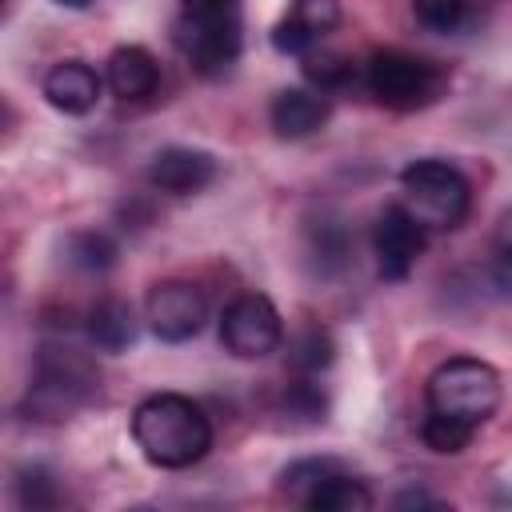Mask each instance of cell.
Masks as SVG:
<instances>
[{"label":"cell","instance_id":"44dd1931","mask_svg":"<svg viewBox=\"0 0 512 512\" xmlns=\"http://www.w3.org/2000/svg\"><path fill=\"white\" fill-rule=\"evenodd\" d=\"M292 364L300 372H320L332 364V336L324 328H308L296 344H292Z\"/></svg>","mask_w":512,"mask_h":512},{"label":"cell","instance_id":"5b68a950","mask_svg":"<svg viewBox=\"0 0 512 512\" xmlns=\"http://www.w3.org/2000/svg\"><path fill=\"white\" fill-rule=\"evenodd\" d=\"M364 84L384 108L416 112L444 96L448 72H444V64H436L428 56H416L404 48H380L364 64Z\"/></svg>","mask_w":512,"mask_h":512},{"label":"cell","instance_id":"d6986e66","mask_svg":"<svg viewBox=\"0 0 512 512\" xmlns=\"http://www.w3.org/2000/svg\"><path fill=\"white\" fill-rule=\"evenodd\" d=\"M472 436H476L472 424L452 420V416H440V412H424V420H420V440H424L432 452H440V456L464 452V448L472 444Z\"/></svg>","mask_w":512,"mask_h":512},{"label":"cell","instance_id":"484cf974","mask_svg":"<svg viewBox=\"0 0 512 512\" xmlns=\"http://www.w3.org/2000/svg\"><path fill=\"white\" fill-rule=\"evenodd\" d=\"M428 504H436L428 492H400L396 496V508H428Z\"/></svg>","mask_w":512,"mask_h":512},{"label":"cell","instance_id":"ac0fdd59","mask_svg":"<svg viewBox=\"0 0 512 512\" xmlns=\"http://www.w3.org/2000/svg\"><path fill=\"white\" fill-rule=\"evenodd\" d=\"M340 472V464L332 456H304V460H292L284 472H280V492H288L292 500L308 504V496L332 476Z\"/></svg>","mask_w":512,"mask_h":512},{"label":"cell","instance_id":"5bb4252c","mask_svg":"<svg viewBox=\"0 0 512 512\" xmlns=\"http://www.w3.org/2000/svg\"><path fill=\"white\" fill-rule=\"evenodd\" d=\"M104 84H108L112 96H120V100H144V96H152L156 84H160V64H156V56H152L148 48H140V44H120V48L108 56V64H104Z\"/></svg>","mask_w":512,"mask_h":512},{"label":"cell","instance_id":"8fae6325","mask_svg":"<svg viewBox=\"0 0 512 512\" xmlns=\"http://www.w3.org/2000/svg\"><path fill=\"white\" fill-rule=\"evenodd\" d=\"M216 172H220V164L212 152L188 148V144H168L152 156L148 184L168 192V196H192V192H204L216 180Z\"/></svg>","mask_w":512,"mask_h":512},{"label":"cell","instance_id":"d4e9b609","mask_svg":"<svg viewBox=\"0 0 512 512\" xmlns=\"http://www.w3.org/2000/svg\"><path fill=\"white\" fill-rule=\"evenodd\" d=\"M240 0H180V12H236Z\"/></svg>","mask_w":512,"mask_h":512},{"label":"cell","instance_id":"cb8c5ba5","mask_svg":"<svg viewBox=\"0 0 512 512\" xmlns=\"http://www.w3.org/2000/svg\"><path fill=\"white\" fill-rule=\"evenodd\" d=\"M304 72H308L312 84H320V92H328V88H340L352 76V64L340 60V56H316V52H308L304 56Z\"/></svg>","mask_w":512,"mask_h":512},{"label":"cell","instance_id":"4316f807","mask_svg":"<svg viewBox=\"0 0 512 512\" xmlns=\"http://www.w3.org/2000/svg\"><path fill=\"white\" fill-rule=\"evenodd\" d=\"M56 4H64V8H88L92 0H56Z\"/></svg>","mask_w":512,"mask_h":512},{"label":"cell","instance_id":"8992f818","mask_svg":"<svg viewBox=\"0 0 512 512\" xmlns=\"http://www.w3.org/2000/svg\"><path fill=\"white\" fill-rule=\"evenodd\" d=\"M172 40L196 76L216 80L240 56V44H244L240 12H180Z\"/></svg>","mask_w":512,"mask_h":512},{"label":"cell","instance_id":"277c9868","mask_svg":"<svg viewBox=\"0 0 512 512\" xmlns=\"http://www.w3.org/2000/svg\"><path fill=\"white\" fill-rule=\"evenodd\" d=\"M400 204L420 220L424 232H452L472 208V184L456 164L424 156L400 172Z\"/></svg>","mask_w":512,"mask_h":512},{"label":"cell","instance_id":"9c48e42d","mask_svg":"<svg viewBox=\"0 0 512 512\" xmlns=\"http://www.w3.org/2000/svg\"><path fill=\"white\" fill-rule=\"evenodd\" d=\"M424 244H428V232L404 204L380 208V216L372 224V252H376V268L384 280H392V284L408 280V272L424 256Z\"/></svg>","mask_w":512,"mask_h":512},{"label":"cell","instance_id":"e0dca14e","mask_svg":"<svg viewBox=\"0 0 512 512\" xmlns=\"http://www.w3.org/2000/svg\"><path fill=\"white\" fill-rule=\"evenodd\" d=\"M64 260L80 272H108L116 264V240L108 232H96V228L72 232L64 240Z\"/></svg>","mask_w":512,"mask_h":512},{"label":"cell","instance_id":"30bf717a","mask_svg":"<svg viewBox=\"0 0 512 512\" xmlns=\"http://www.w3.org/2000/svg\"><path fill=\"white\" fill-rule=\"evenodd\" d=\"M340 24V0H292L272 28V48L280 56H308Z\"/></svg>","mask_w":512,"mask_h":512},{"label":"cell","instance_id":"603a6c76","mask_svg":"<svg viewBox=\"0 0 512 512\" xmlns=\"http://www.w3.org/2000/svg\"><path fill=\"white\" fill-rule=\"evenodd\" d=\"M492 280L500 292H512V208L500 216L492 236Z\"/></svg>","mask_w":512,"mask_h":512},{"label":"cell","instance_id":"9a60e30c","mask_svg":"<svg viewBox=\"0 0 512 512\" xmlns=\"http://www.w3.org/2000/svg\"><path fill=\"white\" fill-rule=\"evenodd\" d=\"M88 340L100 352H124L136 340V316H132V308L124 300H116V296L100 300L88 312Z\"/></svg>","mask_w":512,"mask_h":512},{"label":"cell","instance_id":"ffe728a7","mask_svg":"<svg viewBox=\"0 0 512 512\" xmlns=\"http://www.w3.org/2000/svg\"><path fill=\"white\" fill-rule=\"evenodd\" d=\"M412 12L428 32H456L464 24L468 4L464 0H412Z\"/></svg>","mask_w":512,"mask_h":512},{"label":"cell","instance_id":"7402d4cb","mask_svg":"<svg viewBox=\"0 0 512 512\" xmlns=\"http://www.w3.org/2000/svg\"><path fill=\"white\" fill-rule=\"evenodd\" d=\"M16 496H20L24 508H52V504L60 500L56 480H52L44 468H20V476H16Z\"/></svg>","mask_w":512,"mask_h":512},{"label":"cell","instance_id":"7a4b0ae2","mask_svg":"<svg viewBox=\"0 0 512 512\" xmlns=\"http://www.w3.org/2000/svg\"><path fill=\"white\" fill-rule=\"evenodd\" d=\"M100 392L96 364L76 348H44L32 372V384L24 392V412L32 420L56 424L72 420L80 408H88Z\"/></svg>","mask_w":512,"mask_h":512},{"label":"cell","instance_id":"2e32d148","mask_svg":"<svg viewBox=\"0 0 512 512\" xmlns=\"http://www.w3.org/2000/svg\"><path fill=\"white\" fill-rule=\"evenodd\" d=\"M304 508H312V512H368V508H372V492L364 488V480H356V476H348V472L340 468V472H332V476L308 496Z\"/></svg>","mask_w":512,"mask_h":512},{"label":"cell","instance_id":"4fadbf2b","mask_svg":"<svg viewBox=\"0 0 512 512\" xmlns=\"http://www.w3.org/2000/svg\"><path fill=\"white\" fill-rule=\"evenodd\" d=\"M328 100L324 92H312V88H280L268 104V124L280 140H304L312 132L324 128L328 120Z\"/></svg>","mask_w":512,"mask_h":512},{"label":"cell","instance_id":"7c38bea8","mask_svg":"<svg viewBox=\"0 0 512 512\" xmlns=\"http://www.w3.org/2000/svg\"><path fill=\"white\" fill-rule=\"evenodd\" d=\"M100 92H104V76L84 60H56L44 76V100L64 116L92 112Z\"/></svg>","mask_w":512,"mask_h":512},{"label":"cell","instance_id":"ba28073f","mask_svg":"<svg viewBox=\"0 0 512 512\" xmlns=\"http://www.w3.org/2000/svg\"><path fill=\"white\" fill-rule=\"evenodd\" d=\"M144 320H148L152 336H160L164 344H184L204 328L208 296L192 280H180V276L160 280V284H152V292L144 300Z\"/></svg>","mask_w":512,"mask_h":512},{"label":"cell","instance_id":"52a82bcc","mask_svg":"<svg viewBox=\"0 0 512 512\" xmlns=\"http://www.w3.org/2000/svg\"><path fill=\"white\" fill-rule=\"evenodd\" d=\"M220 344L236 360H264L284 344V320L264 292L236 296L220 316Z\"/></svg>","mask_w":512,"mask_h":512},{"label":"cell","instance_id":"3957f363","mask_svg":"<svg viewBox=\"0 0 512 512\" xmlns=\"http://www.w3.org/2000/svg\"><path fill=\"white\" fill-rule=\"evenodd\" d=\"M500 400H504V380L480 356H452V360L436 364L432 376H428V384H424L428 412L464 420L472 428L488 424L496 416Z\"/></svg>","mask_w":512,"mask_h":512},{"label":"cell","instance_id":"6da1fadb","mask_svg":"<svg viewBox=\"0 0 512 512\" xmlns=\"http://www.w3.org/2000/svg\"><path fill=\"white\" fill-rule=\"evenodd\" d=\"M132 440L156 468H192L212 448V424L192 396L152 392L132 408Z\"/></svg>","mask_w":512,"mask_h":512}]
</instances>
